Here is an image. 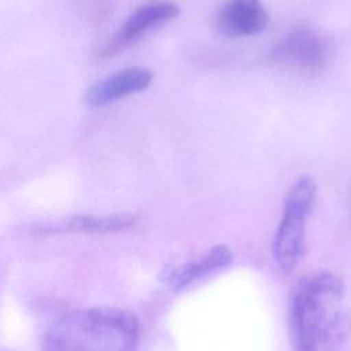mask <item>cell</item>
<instances>
[{
    "mask_svg": "<svg viewBox=\"0 0 351 351\" xmlns=\"http://www.w3.org/2000/svg\"><path fill=\"white\" fill-rule=\"evenodd\" d=\"M343 280L328 271L300 281L288 308V329L293 348L330 351L351 337V317L343 308Z\"/></svg>",
    "mask_w": 351,
    "mask_h": 351,
    "instance_id": "obj_1",
    "label": "cell"
},
{
    "mask_svg": "<svg viewBox=\"0 0 351 351\" xmlns=\"http://www.w3.org/2000/svg\"><path fill=\"white\" fill-rule=\"evenodd\" d=\"M140 339L136 315L119 308H88L64 314L48 329L45 350H130Z\"/></svg>",
    "mask_w": 351,
    "mask_h": 351,
    "instance_id": "obj_2",
    "label": "cell"
},
{
    "mask_svg": "<svg viewBox=\"0 0 351 351\" xmlns=\"http://www.w3.org/2000/svg\"><path fill=\"white\" fill-rule=\"evenodd\" d=\"M317 197V185L310 176H300L289 188L281 221L273 239V258L281 271H292L306 252V222Z\"/></svg>",
    "mask_w": 351,
    "mask_h": 351,
    "instance_id": "obj_3",
    "label": "cell"
},
{
    "mask_svg": "<svg viewBox=\"0 0 351 351\" xmlns=\"http://www.w3.org/2000/svg\"><path fill=\"white\" fill-rule=\"evenodd\" d=\"M328 56L329 48L325 38L311 27L299 26L271 48L267 60L287 69L315 73L324 69Z\"/></svg>",
    "mask_w": 351,
    "mask_h": 351,
    "instance_id": "obj_4",
    "label": "cell"
},
{
    "mask_svg": "<svg viewBox=\"0 0 351 351\" xmlns=\"http://www.w3.org/2000/svg\"><path fill=\"white\" fill-rule=\"evenodd\" d=\"M178 12V5L167 0H152L138 5L117 33L96 52V59H107L126 49L152 29L174 19Z\"/></svg>",
    "mask_w": 351,
    "mask_h": 351,
    "instance_id": "obj_5",
    "label": "cell"
},
{
    "mask_svg": "<svg viewBox=\"0 0 351 351\" xmlns=\"http://www.w3.org/2000/svg\"><path fill=\"white\" fill-rule=\"evenodd\" d=\"M269 21L262 0H228L217 15L215 27L225 37H251L262 33Z\"/></svg>",
    "mask_w": 351,
    "mask_h": 351,
    "instance_id": "obj_6",
    "label": "cell"
},
{
    "mask_svg": "<svg viewBox=\"0 0 351 351\" xmlns=\"http://www.w3.org/2000/svg\"><path fill=\"white\" fill-rule=\"evenodd\" d=\"M154 80V74L144 67H126L92 84L84 95L89 107H103L115 100L145 90Z\"/></svg>",
    "mask_w": 351,
    "mask_h": 351,
    "instance_id": "obj_7",
    "label": "cell"
},
{
    "mask_svg": "<svg viewBox=\"0 0 351 351\" xmlns=\"http://www.w3.org/2000/svg\"><path fill=\"white\" fill-rule=\"evenodd\" d=\"M233 261V254L226 245H215L199 259L169 267L163 274V282L173 291H180L196 280L214 273Z\"/></svg>",
    "mask_w": 351,
    "mask_h": 351,
    "instance_id": "obj_8",
    "label": "cell"
},
{
    "mask_svg": "<svg viewBox=\"0 0 351 351\" xmlns=\"http://www.w3.org/2000/svg\"><path fill=\"white\" fill-rule=\"evenodd\" d=\"M137 217L132 214L95 215L80 214L69 217L56 225H48L41 229L43 233L53 232H80V233H112L134 226Z\"/></svg>",
    "mask_w": 351,
    "mask_h": 351,
    "instance_id": "obj_9",
    "label": "cell"
}]
</instances>
